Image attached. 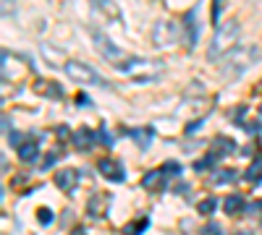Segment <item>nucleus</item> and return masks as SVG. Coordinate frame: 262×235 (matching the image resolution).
<instances>
[{"label":"nucleus","instance_id":"f257e3e1","mask_svg":"<svg viewBox=\"0 0 262 235\" xmlns=\"http://www.w3.org/2000/svg\"><path fill=\"white\" fill-rule=\"evenodd\" d=\"M236 39H238V21L236 18H228V21H223V24H217L215 34L210 39V47H207V60L210 63L223 60L236 47Z\"/></svg>","mask_w":262,"mask_h":235},{"label":"nucleus","instance_id":"f03ea898","mask_svg":"<svg viewBox=\"0 0 262 235\" xmlns=\"http://www.w3.org/2000/svg\"><path fill=\"white\" fill-rule=\"evenodd\" d=\"M257 47L249 45V47H233L223 60H221V79L223 81H236L238 76H244L249 68H252V63L257 60Z\"/></svg>","mask_w":262,"mask_h":235},{"label":"nucleus","instance_id":"7ed1b4c3","mask_svg":"<svg viewBox=\"0 0 262 235\" xmlns=\"http://www.w3.org/2000/svg\"><path fill=\"white\" fill-rule=\"evenodd\" d=\"M118 71L128 79H134V81H152V79H158L160 71H163V60H155V58H128L123 60Z\"/></svg>","mask_w":262,"mask_h":235},{"label":"nucleus","instance_id":"20e7f679","mask_svg":"<svg viewBox=\"0 0 262 235\" xmlns=\"http://www.w3.org/2000/svg\"><path fill=\"white\" fill-rule=\"evenodd\" d=\"M63 71L69 73L76 84H84V87H107V81L92 66H86V63H81V60H66Z\"/></svg>","mask_w":262,"mask_h":235},{"label":"nucleus","instance_id":"39448f33","mask_svg":"<svg viewBox=\"0 0 262 235\" xmlns=\"http://www.w3.org/2000/svg\"><path fill=\"white\" fill-rule=\"evenodd\" d=\"M92 42H95V50L100 53V58H105L107 63H111V66H121L123 60H128V55L116 45V42L107 37L105 32H100V29H92Z\"/></svg>","mask_w":262,"mask_h":235},{"label":"nucleus","instance_id":"423d86ee","mask_svg":"<svg viewBox=\"0 0 262 235\" xmlns=\"http://www.w3.org/2000/svg\"><path fill=\"white\" fill-rule=\"evenodd\" d=\"M196 16H200V6L189 8L186 16H184V21H181V32H184L186 50H194L196 47V39H200V21H196Z\"/></svg>","mask_w":262,"mask_h":235},{"label":"nucleus","instance_id":"0eeeda50","mask_svg":"<svg viewBox=\"0 0 262 235\" xmlns=\"http://www.w3.org/2000/svg\"><path fill=\"white\" fill-rule=\"evenodd\" d=\"M92 18H97L100 24L105 21H121V6L116 0H92Z\"/></svg>","mask_w":262,"mask_h":235},{"label":"nucleus","instance_id":"6e6552de","mask_svg":"<svg viewBox=\"0 0 262 235\" xmlns=\"http://www.w3.org/2000/svg\"><path fill=\"white\" fill-rule=\"evenodd\" d=\"M181 34H184L181 27H176L173 21H160V24H155V32H152V42H155V45H160V47H168V45H173V42H176Z\"/></svg>","mask_w":262,"mask_h":235},{"label":"nucleus","instance_id":"1a4fd4ad","mask_svg":"<svg viewBox=\"0 0 262 235\" xmlns=\"http://www.w3.org/2000/svg\"><path fill=\"white\" fill-rule=\"evenodd\" d=\"M97 170H100V175H105L107 180H116V183H123V167H121V162H116V160H111V157H102L100 162H97Z\"/></svg>","mask_w":262,"mask_h":235},{"label":"nucleus","instance_id":"9d476101","mask_svg":"<svg viewBox=\"0 0 262 235\" xmlns=\"http://www.w3.org/2000/svg\"><path fill=\"white\" fill-rule=\"evenodd\" d=\"M39 139H42V134H37L34 139H32V136H27V139H24V144H21V146L16 149L21 162H37V154H39Z\"/></svg>","mask_w":262,"mask_h":235},{"label":"nucleus","instance_id":"9b49d317","mask_svg":"<svg viewBox=\"0 0 262 235\" xmlns=\"http://www.w3.org/2000/svg\"><path fill=\"white\" fill-rule=\"evenodd\" d=\"M34 92H39L42 97H48V99H63V87L58 81H48V79H37L34 81Z\"/></svg>","mask_w":262,"mask_h":235},{"label":"nucleus","instance_id":"f8f14e48","mask_svg":"<svg viewBox=\"0 0 262 235\" xmlns=\"http://www.w3.org/2000/svg\"><path fill=\"white\" fill-rule=\"evenodd\" d=\"M55 186L66 194H74V188L79 186V170H60L55 173Z\"/></svg>","mask_w":262,"mask_h":235},{"label":"nucleus","instance_id":"ddd939ff","mask_svg":"<svg viewBox=\"0 0 262 235\" xmlns=\"http://www.w3.org/2000/svg\"><path fill=\"white\" fill-rule=\"evenodd\" d=\"M107 206H111V196L107 194H95L90 201H86V212H90V217H95V220L105 217Z\"/></svg>","mask_w":262,"mask_h":235},{"label":"nucleus","instance_id":"4468645a","mask_svg":"<svg viewBox=\"0 0 262 235\" xmlns=\"http://www.w3.org/2000/svg\"><path fill=\"white\" fill-rule=\"evenodd\" d=\"M74 146L79 149V152H86V149H92L97 144V134H92L90 128H79V131H74Z\"/></svg>","mask_w":262,"mask_h":235},{"label":"nucleus","instance_id":"2eb2a0df","mask_svg":"<svg viewBox=\"0 0 262 235\" xmlns=\"http://www.w3.org/2000/svg\"><path fill=\"white\" fill-rule=\"evenodd\" d=\"M212 152L221 154V157H228V154L236 152V141L228 139V136H217V139H212Z\"/></svg>","mask_w":262,"mask_h":235},{"label":"nucleus","instance_id":"dca6fc26","mask_svg":"<svg viewBox=\"0 0 262 235\" xmlns=\"http://www.w3.org/2000/svg\"><path fill=\"white\" fill-rule=\"evenodd\" d=\"M142 186L147 188V191H160L163 186H165V175H163V170H149V173L142 178Z\"/></svg>","mask_w":262,"mask_h":235},{"label":"nucleus","instance_id":"f3484780","mask_svg":"<svg viewBox=\"0 0 262 235\" xmlns=\"http://www.w3.org/2000/svg\"><path fill=\"white\" fill-rule=\"evenodd\" d=\"M242 209H247V204H244V196H238V194H231V196H226V201H223V212H226L228 217L238 215Z\"/></svg>","mask_w":262,"mask_h":235},{"label":"nucleus","instance_id":"a211bd4d","mask_svg":"<svg viewBox=\"0 0 262 235\" xmlns=\"http://www.w3.org/2000/svg\"><path fill=\"white\" fill-rule=\"evenodd\" d=\"M244 178H247L249 183H259V180H262V152H259V157H257V160L247 167Z\"/></svg>","mask_w":262,"mask_h":235},{"label":"nucleus","instance_id":"6ab92c4d","mask_svg":"<svg viewBox=\"0 0 262 235\" xmlns=\"http://www.w3.org/2000/svg\"><path fill=\"white\" fill-rule=\"evenodd\" d=\"M147 227H149V217H139V220L128 222V225L123 227V235H142Z\"/></svg>","mask_w":262,"mask_h":235},{"label":"nucleus","instance_id":"aec40b11","mask_svg":"<svg viewBox=\"0 0 262 235\" xmlns=\"http://www.w3.org/2000/svg\"><path fill=\"white\" fill-rule=\"evenodd\" d=\"M152 128L147 125V128H139V131H131V139H134L137 144H139V149H147L149 146V141H152Z\"/></svg>","mask_w":262,"mask_h":235},{"label":"nucleus","instance_id":"412c9836","mask_svg":"<svg viewBox=\"0 0 262 235\" xmlns=\"http://www.w3.org/2000/svg\"><path fill=\"white\" fill-rule=\"evenodd\" d=\"M236 175H238L236 170H228V167H226V170H217L215 178H212V183H215V186H226V183H233Z\"/></svg>","mask_w":262,"mask_h":235},{"label":"nucleus","instance_id":"4be33fe9","mask_svg":"<svg viewBox=\"0 0 262 235\" xmlns=\"http://www.w3.org/2000/svg\"><path fill=\"white\" fill-rule=\"evenodd\" d=\"M160 170H163V175H165V178H179V175L184 173V167H181L179 162H173V160L163 162V167H160Z\"/></svg>","mask_w":262,"mask_h":235},{"label":"nucleus","instance_id":"5701e85b","mask_svg":"<svg viewBox=\"0 0 262 235\" xmlns=\"http://www.w3.org/2000/svg\"><path fill=\"white\" fill-rule=\"evenodd\" d=\"M217 157H221V154L210 152L207 157H202V160H196V162H194V170H196V173H205V170H210V167L217 162Z\"/></svg>","mask_w":262,"mask_h":235},{"label":"nucleus","instance_id":"b1692460","mask_svg":"<svg viewBox=\"0 0 262 235\" xmlns=\"http://www.w3.org/2000/svg\"><path fill=\"white\" fill-rule=\"evenodd\" d=\"M196 209H200V215L207 217V215H212V212L217 209V199H215V196H207V199L200 201V206H196Z\"/></svg>","mask_w":262,"mask_h":235},{"label":"nucleus","instance_id":"393cba45","mask_svg":"<svg viewBox=\"0 0 262 235\" xmlns=\"http://www.w3.org/2000/svg\"><path fill=\"white\" fill-rule=\"evenodd\" d=\"M226 11V0H212V13H210V18H212V24L217 27L221 24V13Z\"/></svg>","mask_w":262,"mask_h":235},{"label":"nucleus","instance_id":"a878e982","mask_svg":"<svg viewBox=\"0 0 262 235\" xmlns=\"http://www.w3.org/2000/svg\"><path fill=\"white\" fill-rule=\"evenodd\" d=\"M42 55H45V60L50 63V66H55V63H60V58H58L55 47H50V45H42Z\"/></svg>","mask_w":262,"mask_h":235},{"label":"nucleus","instance_id":"bb28decb","mask_svg":"<svg viewBox=\"0 0 262 235\" xmlns=\"http://www.w3.org/2000/svg\"><path fill=\"white\" fill-rule=\"evenodd\" d=\"M60 157H63V154L58 152V149H55V152H50V154L45 157V162H42V170H50V167H53V165H55Z\"/></svg>","mask_w":262,"mask_h":235},{"label":"nucleus","instance_id":"cd10ccee","mask_svg":"<svg viewBox=\"0 0 262 235\" xmlns=\"http://www.w3.org/2000/svg\"><path fill=\"white\" fill-rule=\"evenodd\" d=\"M37 217H39V225H50L55 215H53V212H50V209H45V206H42V209L37 212Z\"/></svg>","mask_w":262,"mask_h":235},{"label":"nucleus","instance_id":"c85d7f7f","mask_svg":"<svg viewBox=\"0 0 262 235\" xmlns=\"http://www.w3.org/2000/svg\"><path fill=\"white\" fill-rule=\"evenodd\" d=\"M97 141H100V144H105V146H111V144H113V136L107 134L105 128H100V131H97Z\"/></svg>","mask_w":262,"mask_h":235},{"label":"nucleus","instance_id":"c756f323","mask_svg":"<svg viewBox=\"0 0 262 235\" xmlns=\"http://www.w3.org/2000/svg\"><path fill=\"white\" fill-rule=\"evenodd\" d=\"M205 123V118H200V120H194V123H189L186 125V136H194V131H196V128H200Z\"/></svg>","mask_w":262,"mask_h":235},{"label":"nucleus","instance_id":"7c9ffc66","mask_svg":"<svg viewBox=\"0 0 262 235\" xmlns=\"http://www.w3.org/2000/svg\"><path fill=\"white\" fill-rule=\"evenodd\" d=\"M244 128H247V131H249L252 136H257V134L262 131V125H259V123H244Z\"/></svg>","mask_w":262,"mask_h":235},{"label":"nucleus","instance_id":"2f4dec72","mask_svg":"<svg viewBox=\"0 0 262 235\" xmlns=\"http://www.w3.org/2000/svg\"><path fill=\"white\" fill-rule=\"evenodd\" d=\"M259 212H262V201H254L247 206V215H259Z\"/></svg>","mask_w":262,"mask_h":235},{"label":"nucleus","instance_id":"473e14b6","mask_svg":"<svg viewBox=\"0 0 262 235\" xmlns=\"http://www.w3.org/2000/svg\"><path fill=\"white\" fill-rule=\"evenodd\" d=\"M16 11V6H13V0H3V13L8 16V13H13Z\"/></svg>","mask_w":262,"mask_h":235},{"label":"nucleus","instance_id":"72a5a7b5","mask_svg":"<svg viewBox=\"0 0 262 235\" xmlns=\"http://www.w3.org/2000/svg\"><path fill=\"white\" fill-rule=\"evenodd\" d=\"M58 136H60V139H66V136H69V128L60 125V128H58Z\"/></svg>","mask_w":262,"mask_h":235},{"label":"nucleus","instance_id":"f704fd0d","mask_svg":"<svg viewBox=\"0 0 262 235\" xmlns=\"http://www.w3.org/2000/svg\"><path fill=\"white\" fill-rule=\"evenodd\" d=\"M257 94H262V84H259V87H257Z\"/></svg>","mask_w":262,"mask_h":235},{"label":"nucleus","instance_id":"c9c22d12","mask_svg":"<svg viewBox=\"0 0 262 235\" xmlns=\"http://www.w3.org/2000/svg\"><path fill=\"white\" fill-rule=\"evenodd\" d=\"M236 235H249V232H236Z\"/></svg>","mask_w":262,"mask_h":235},{"label":"nucleus","instance_id":"e433bc0d","mask_svg":"<svg viewBox=\"0 0 262 235\" xmlns=\"http://www.w3.org/2000/svg\"><path fill=\"white\" fill-rule=\"evenodd\" d=\"M259 118H262V105H259Z\"/></svg>","mask_w":262,"mask_h":235},{"label":"nucleus","instance_id":"4c0bfd02","mask_svg":"<svg viewBox=\"0 0 262 235\" xmlns=\"http://www.w3.org/2000/svg\"><path fill=\"white\" fill-rule=\"evenodd\" d=\"M53 3H60V0H53Z\"/></svg>","mask_w":262,"mask_h":235},{"label":"nucleus","instance_id":"58836bf2","mask_svg":"<svg viewBox=\"0 0 262 235\" xmlns=\"http://www.w3.org/2000/svg\"><path fill=\"white\" fill-rule=\"evenodd\" d=\"M217 235H223V232H217Z\"/></svg>","mask_w":262,"mask_h":235}]
</instances>
